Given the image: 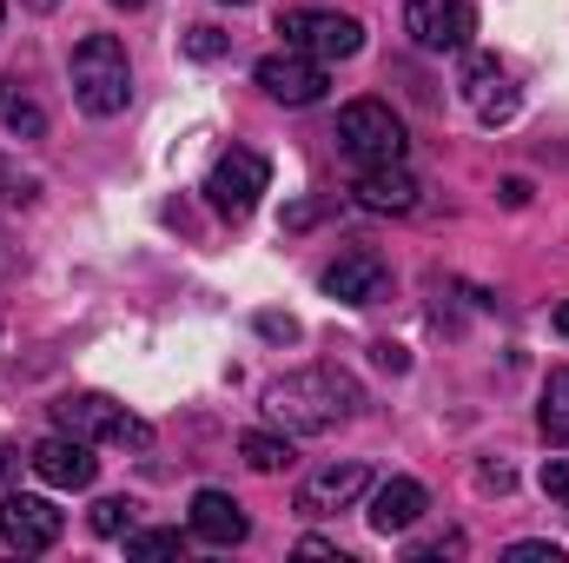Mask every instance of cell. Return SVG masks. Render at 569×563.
<instances>
[{"mask_svg": "<svg viewBox=\"0 0 569 563\" xmlns=\"http://www.w3.org/2000/svg\"><path fill=\"white\" fill-rule=\"evenodd\" d=\"M127 551H133V557H172V551H186V537H179V531H140V524H133V531H127Z\"/></svg>", "mask_w": 569, "mask_h": 563, "instance_id": "cell-21", "label": "cell"}, {"mask_svg": "<svg viewBox=\"0 0 569 563\" xmlns=\"http://www.w3.org/2000/svg\"><path fill=\"white\" fill-rule=\"evenodd\" d=\"M463 93L477 100L483 127H503V120L517 113V87L503 80V67H497V60H470V73H463Z\"/></svg>", "mask_w": 569, "mask_h": 563, "instance_id": "cell-16", "label": "cell"}, {"mask_svg": "<svg viewBox=\"0 0 569 563\" xmlns=\"http://www.w3.org/2000/svg\"><path fill=\"white\" fill-rule=\"evenodd\" d=\"M405 33H411L425 53H457V47H470V33H477V7H470V0H411V7H405Z\"/></svg>", "mask_w": 569, "mask_h": 563, "instance_id": "cell-8", "label": "cell"}, {"mask_svg": "<svg viewBox=\"0 0 569 563\" xmlns=\"http://www.w3.org/2000/svg\"><path fill=\"white\" fill-rule=\"evenodd\" d=\"M557 332H563V338H569V298H563V305H557Z\"/></svg>", "mask_w": 569, "mask_h": 563, "instance_id": "cell-30", "label": "cell"}, {"mask_svg": "<svg viewBox=\"0 0 569 563\" xmlns=\"http://www.w3.org/2000/svg\"><path fill=\"white\" fill-rule=\"evenodd\" d=\"M113 7H127V13H140V7H146V0H113Z\"/></svg>", "mask_w": 569, "mask_h": 563, "instance_id": "cell-32", "label": "cell"}, {"mask_svg": "<svg viewBox=\"0 0 569 563\" xmlns=\"http://www.w3.org/2000/svg\"><path fill=\"white\" fill-rule=\"evenodd\" d=\"M27 464H33V471H40V484H53V491H93V477H100L93 444H87V437H73V431L40 437V444L27 451Z\"/></svg>", "mask_w": 569, "mask_h": 563, "instance_id": "cell-9", "label": "cell"}, {"mask_svg": "<svg viewBox=\"0 0 569 563\" xmlns=\"http://www.w3.org/2000/svg\"><path fill=\"white\" fill-rule=\"evenodd\" d=\"M266 192H272V166H266L259 152H246V146H232V152L212 166V179H206V199H212L226 219H246Z\"/></svg>", "mask_w": 569, "mask_h": 563, "instance_id": "cell-6", "label": "cell"}, {"mask_svg": "<svg viewBox=\"0 0 569 563\" xmlns=\"http://www.w3.org/2000/svg\"><path fill=\"white\" fill-rule=\"evenodd\" d=\"M365 484H371L365 464H325V471H311L298 484V511L305 517H338V511H351L365 497Z\"/></svg>", "mask_w": 569, "mask_h": 563, "instance_id": "cell-11", "label": "cell"}, {"mask_svg": "<svg viewBox=\"0 0 569 563\" xmlns=\"http://www.w3.org/2000/svg\"><path fill=\"white\" fill-rule=\"evenodd\" d=\"M543 497L569 511V457H543Z\"/></svg>", "mask_w": 569, "mask_h": 563, "instance_id": "cell-22", "label": "cell"}, {"mask_svg": "<svg viewBox=\"0 0 569 563\" xmlns=\"http://www.w3.org/2000/svg\"><path fill=\"white\" fill-rule=\"evenodd\" d=\"M338 146L358 159V166H391V159H405V120L385 107V100H351L345 113H338Z\"/></svg>", "mask_w": 569, "mask_h": 563, "instance_id": "cell-4", "label": "cell"}, {"mask_svg": "<svg viewBox=\"0 0 569 563\" xmlns=\"http://www.w3.org/2000/svg\"><path fill=\"white\" fill-rule=\"evenodd\" d=\"M53 424L73 431V437H87V444H120V451H146V444H152V424H146L140 412H127L120 398H107V392H73V398H60V405H53Z\"/></svg>", "mask_w": 569, "mask_h": 563, "instance_id": "cell-3", "label": "cell"}, {"mask_svg": "<svg viewBox=\"0 0 569 563\" xmlns=\"http://www.w3.org/2000/svg\"><path fill=\"white\" fill-rule=\"evenodd\" d=\"M186 53H192V60H219V53H226V33H219V27H192V33H186Z\"/></svg>", "mask_w": 569, "mask_h": 563, "instance_id": "cell-23", "label": "cell"}, {"mask_svg": "<svg viewBox=\"0 0 569 563\" xmlns=\"http://www.w3.org/2000/svg\"><path fill=\"white\" fill-rule=\"evenodd\" d=\"M140 524V504L133 497H100L93 504V537H127Z\"/></svg>", "mask_w": 569, "mask_h": 563, "instance_id": "cell-20", "label": "cell"}, {"mask_svg": "<svg viewBox=\"0 0 569 563\" xmlns=\"http://www.w3.org/2000/svg\"><path fill=\"white\" fill-rule=\"evenodd\" d=\"M411 557H463V531H443V537H430V544H418Z\"/></svg>", "mask_w": 569, "mask_h": 563, "instance_id": "cell-24", "label": "cell"}, {"mask_svg": "<svg viewBox=\"0 0 569 563\" xmlns=\"http://www.w3.org/2000/svg\"><path fill=\"white\" fill-rule=\"evenodd\" d=\"M371 358H378L385 372H405V365H411V358H405V345H371Z\"/></svg>", "mask_w": 569, "mask_h": 563, "instance_id": "cell-27", "label": "cell"}, {"mask_svg": "<svg viewBox=\"0 0 569 563\" xmlns=\"http://www.w3.org/2000/svg\"><path fill=\"white\" fill-rule=\"evenodd\" d=\"M239 457H246L252 471H266V477H272V471L291 464V437H279V431H246V437H239Z\"/></svg>", "mask_w": 569, "mask_h": 563, "instance_id": "cell-19", "label": "cell"}, {"mask_svg": "<svg viewBox=\"0 0 569 563\" xmlns=\"http://www.w3.org/2000/svg\"><path fill=\"white\" fill-rule=\"evenodd\" d=\"M67 531V517L47 504V497H27V491H0V544L20 551V557H40L53 551Z\"/></svg>", "mask_w": 569, "mask_h": 563, "instance_id": "cell-7", "label": "cell"}, {"mask_svg": "<svg viewBox=\"0 0 569 563\" xmlns=\"http://www.w3.org/2000/svg\"><path fill=\"white\" fill-rule=\"evenodd\" d=\"M298 557H338V544H325V537H305V544H298ZM345 563V557H338Z\"/></svg>", "mask_w": 569, "mask_h": 563, "instance_id": "cell-28", "label": "cell"}, {"mask_svg": "<svg viewBox=\"0 0 569 563\" xmlns=\"http://www.w3.org/2000/svg\"><path fill=\"white\" fill-rule=\"evenodd\" d=\"M0 127L20 140H47V113L20 93V80H0Z\"/></svg>", "mask_w": 569, "mask_h": 563, "instance_id": "cell-17", "label": "cell"}, {"mask_svg": "<svg viewBox=\"0 0 569 563\" xmlns=\"http://www.w3.org/2000/svg\"><path fill=\"white\" fill-rule=\"evenodd\" d=\"M27 7H33V13H53V7H60V0H27Z\"/></svg>", "mask_w": 569, "mask_h": 563, "instance_id": "cell-31", "label": "cell"}, {"mask_svg": "<svg viewBox=\"0 0 569 563\" xmlns=\"http://www.w3.org/2000/svg\"><path fill=\"white\" fill-rule=\"evenodd\" d=\"M537 424H543V437L569 451V365L563 372H550V385H543V405H537Z\"/></svg>", "mask_w": 569, "mask_h": 563, "instance_id": "cell-18", "label": "cell"}, {"mask_svg": "<svg viewBox=\"0 0 569 563\" xmlns=\"http://www.w3.org/2000/svg\"><path fill=\"white\" fill-rule=\"evenodd\" d=\"M358 206L365 213H411L418 206V179L405 172V159H391V166H358Z\"/></svg>", "mask_w": 569, "mask_h": 563, "instance_id": "cell-13", "label": "cell"}, {"mask_svg": "<svg viewBox=\"0 0 569 563\" xmlns=\"http://www.w3.org/2000/svg\"><path fill=\"white\" fill-rule=\"evenodd\" d=\"M0 27H7V0H0Z\"/></svg>", "mask_w": 569, "mask_h": 563, "instance_id": "cell-33", "label": "cell"}, {"mask_svg": "<svg viewBox=\"0 0 569 563\" xmlns=\"http://www.w3.org/2000/svg\"><path fill=\"white\" fill-rule=\"evenodd\" d=\"M246 511H239V497H226V491H199L192 497V537L199 544H212V551H232V544H246Z\"/></svg>", "mask_w": 569, "mask_h": 563, "instance_id": "cell-14", "label": "cell"}, {"mask_svg": "<svg viewBox=\"0 0 569 563\" xmlns=\"http://www.w3.org/2000/svg\"><path fill=\"white\" fill-rule=\"evenodd\" d=\"M259 87L284 100V107H318L325 100V60H311V53H298V47H284V53H266L259 60Z\"/></svg>", "mask_w": 569, "mask_h": 563, "instance_id": "cell-10", "label": "cell"}, {"mask_svg": "<svg viewBox=\"0 0 569 563\" xmlns=\"http://www.w3.org/2000/svg\"><path fill=\"white\" fill-rule=\"evenodd\" d=\"M503 557L510 563H563V551H557V544H510Z\"/></svg>", "mask_w": 569, "mask_h": 563, "instance_id": "cell-25", "label": "cell"}, {"mask_svg": "<svg viewBox=\"0 0 569 563\" xmlns=\"http://www.w3.org/2000/svg\"><path fill=\"white\" fill-rule=\"evenodd\" d=\"M259 332H266V338H284V345H291V338H298V318H284V312H266V318H259Z\"/></svg>", "mask_w": 569, "mask_h": 563, "instance_id": "cell-26", "label": "cell"}, {"mask_svg": "<svg viewBox=\"0 0 569 563\" xmlns=\"http://www.w3.org/2000/svg\"><path fill=\"white\" fill-rule=\"evenodd\" d=\"M358 405H365V392H358V378H351V372H338V365H305V372H284L279 385L266 392V412H272V424L298 431V437L338 431V424L351 418Z\"/></svg>", "mask_w": 569, "mask_h": 563, "instance_id": "cell-1", "label": "cell"}, {"mask_svg": "<svg viewBox=\"0 0 569 563\" xmlns=\"http://www.w3.org/2000/svg\"><path fill=\"white\" fill-rule=\"evenodd\" d=\"M325 292H331L338 305H378V298H391V266H385L378 253H345V259L325 273Z\"/></svg>", "mask_w": 569, "mask_h": 563, "instance_id": "cell-12", "label": "cell"}, {"mask_svg": "<svg viewBox=\"0 0 569 563\" xmlns=\"http://www.w3.org/2000/svg\"><path fill=\"white\" fill-rule=\"evenodd\" d=\"M13 464H20V451H13V444H7V437H0V484H7V477H13Z\"/></svg>", "mask_w": 569, "mask_h": 563, "instance_id": "cell-29", "label": "cell"}, {"mask_svg": "<svg viewBox=\"0 0 569 563\" xmlns=\"http://www.w3.org/2000/svg\"><path fill=\"white\" fill-rule=\"evenodd\" d=\"M73 100L93 113V120H113L127 113L133 100V67H127V47L113 33H87L73 47Z\"/></svg>", "mask_w": 569, "mask_h": 563, "instance_id": "cell-2", "label": "cell"}, {"mask_svg": "<svg viewBox=\"0 0 569 563\" xmlns=\"http://www.w3.org/2000/svg\"><path fill=\"white\" fill-rule=\"evenodd\" d=\"M279 33L284 47H298L311 60H351L365 47V27L351 13H331V7H291V13H279Z\"/></svg>", "mask_w": 569, "mask_h": 563, "instance_id": "cell-5", "label": "cell"}, {"mask_svg": "<svg viewBox=\"0 0 569 563\" xmlns=\"http://www.w3.org/2000/svg\"><path fill=\"white\" fill-rule=\"evenodd\" d=\"M232 7H252V0H232Z\"/></svg>", "mask_w": 569, "mask_h": 563, "instance_id": "cell-34", "label": "cell"}, {"mask_svg": "<svg viewBox=\"0 0 569 563\" xmlns=\"http://www.w3.org/2000/svg\"><path fill=\"white\" fill-rule=\"evenodd\" d=\"M425 511H430L425 484H418V477H391V484H378V497H371V531H378V537H398V531H411Z\"/></svg>", "mask_w": 569, "mask_h": 563, "instance_id": "cell-15", "label": "cell"}]
</instances>
